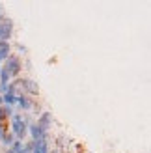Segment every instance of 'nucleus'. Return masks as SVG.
Here are the masks:
<instances>
[{
  "label": "nucleus",
  "instance_id": "15",
  "mask_svg": "<svg viewBox=\"0 0 151 153\" xmlns=\"http://www.w3.org/2000/svg\"><path fill=\"white\" fill-rule=\"evenodd\" d=\"M6 19V15H4V10H2V4H0V22H2Z\"/></svg>",
  "mask_w": 151,
  "mask_h": 153
},
{
  "label": "nucleus",
  "instance_id": "18",
  "mask_svg": "<svg viewBox=\"0 0 151 153\" xmlns=\"http://www.w3.org/2000/svg\"><path fill=\"white\" fill-rule=\"evenodd\" d=\"M52 153H60V151H58V149H54V151H52Z\"/></svg>",
  "mask_w": 151,
  "mask_h": 153
},
{
  "label": "nucleus",
  "instance_id": "1",
  "mask_svg": "<svg viewBox=\"0 0 151 153\" xmlns=\"http://www.w3.org/2000/svg\"><path fill=\"white\" fill-rule=\"evenodd\" d=\"M28 133V125L24 123L21 114H13L11 116V134L15 136V140H22Z\"/></svg>",
  "mask_w": 151,
  "mask_h": 153
},
{
  "label": "nucleus",
  "instance_id": "6",
  "mask_svg": "<svg viewBox=\"0 0 151 153\" xmlns=\"http://www.w3.org/2000/svg\"><path fill=\"white\" fill-rule=\"evenodd\" d=\"M37 125L43 127L45 131H49V127L52 125V114L50 112H43L39 118H37Z\"/></svg>",
  "mask_w": 151,
  "mask_h": 153
},
{
  "label": "nucleus",
  "instance_id": "19",
  "mask_svg": "<svg viewBox=\"0 0 151 153\" xmlns=\"http://www.w3.org/2000/svg\"><path fill=\"white\" fill-rule=\"evenodd\" d=\"M19 153H26V151H24V149H22V151H19Z\"/></svg>",
  "mask_w": 151,
  "mask_h": 153
},
{
  "label": "nucleus",
  "instance_id": "3",
  "mask_svg": "<svg viewBox=\"0 0 151 153\" xmlns=\"http://www.w3.org/2000/svg\"><path fill=\"white\" fill-rule=\"evenodd\" d=\"M13 34V21L11 19H4L0 22V39L2 41H7Z\"/></svg>",
  "mask_w": 151,
  "mask_h": 153
},
{
  "label": "nucleus",
  "instance_id": "5",
  "mask_svg": "<svg viewBox=\"0 0 151 153\" xmlns=\"http://www.w3.org/2000/svg\"><path fill=\"white\" fill-rule=\"evenodd\" d=\"M17 84L21 86V90L28 91L30 95H37V94H39V86H37V82L30 80V79H22V80H17Z\"/></svg>",
  "mask_w": 151,
  "mask_h": 153
},
{
  "label": "nucleus",
  "instance_id": "10",
  "mask_svg": "<svg viewBox=\"0 0 151 153\" xmlns=\"http://www.w3.org/2000/svg\"><path fill=\"white\" fill-rule=\"evenodd\" d=\"M10 43L7 41H0V54H6V56H10Z\"/></svg>",
  "mask_w": 151,
  "mask_h": 153
},
{
  "label": "nucleus",
  "instance_id": "2",
  "mask_svg": "<svg viewBox=\"0 0 151 153\" xmlns=\"http://www.w3.org/2000/svg\"><path fill=\"white\" fill-rule=\"evenodd\" d=\"M4 69L10 73V76H17L22 69V64H21V60L17 56H7L6 58V65H4Z\"/></svg>",
  "mask_w": 151,
  "mask_h": 153
},
{
  "label": "nucleus",
  "instance_id": "16",
  "mask_svg": "<svg viewBox=\"0 0 151 153\" xmlns=\"http://www.w3.org/2000/svg\"><path fill=\"white\" fill-rule=\"evenodd\" d=\"M2 103H4V101H2V95H0V106H2Z\"/></svg>",
  "mask_w": 151,
  "mask_h": 153
},
{
  "label": "nucleus",
  "instance_id": "20",
  "mask_svg": "<svg viewBox=\"0 0 151 153\" xmlns=\"http://www.w3.org/2000/svg\"><path fill=\"white\" fill-rule=\"evenodd\" d=\"M0 69H2V67H0Z\"/></svg>",
  "mask_w": 151,
  "mask_h": 153
},
{
  "label": "nucleus",
  "instance_id": "12",
  "mask_svg": "<svg viewBox=\"0 0 151 153\" xmlns=\"http://www.w3.org/2000/svg\"><path fill=\"white\" fill-rule=\"evenodd\" d=\"M6 133H7V129H6V125L4 123H0V140L6 136Z\"/></svg>",
  "mask_w": 151,
  "mask_h": 153
},
{
  "label": "nucleus",
  "instance_id": "4",
  "mask_svg": "<svg viewBox=\"0 0 151 153\" xmlns=\"http://www.w3.org/2000/svg\"><path fill=\"white\" fill-rule=\"evenodd\" d=\"M28 133H30V136H32L34 142L47 138V131H45L43 127H39L37 123H30V125H28Z\"/></svg>",
  "mask_w": 151,
  "mask_h": 153
},
{
  "label": "nucleus",
  "instance_id": "17",
  "mask_svg": "<svg viewBox=\"0 0 151 153\" xmlns=\"http://www.w3.org/2000/svg\"><path fill=\"white\" fill-rule=\"evenodd\" d=\"M6 153H13V151H11V149H6Z\"/></svg>",
  "mask_w": 151,
  "mask_h": 153
},
{
  "label": "nucleus",
  "instance_id": "9",
  "mask_svg": "<svg viewBox=\"0 0 151 153\" xmlns=\"http://www.w3.org/2000/svg\"><path fill=\"white\" fill-rule=\"evenodd\" d=\"M2 142H4V146H6L7 149H10V148H11V144L15 142V136H13L11 133H6V136L2 138Z\"/></svg>",
  "mask_w": 151,
  "mask_h": 153
},
{
  "label": "nucleus",
  "instance_id": "8",
  "mask_svg": "<svg viewBox=\"0 0 151 153\" xmlns=\"http://www.w3.org/2000/svg\"><path fill=\"white\" fill-rule=\"evenodd\" d=\"M2 101L6 103V106H11V105L17 103V97H15L13 94H4V95H2Z\"/></svg>",
  "mask_w": 151,
  "mask_h": 153
},
{
  "label": "nucleus",
  "instance_id": "14",
  "mask_svg": "<svg viewBox=\"0 0 151 153\" xmlns=\"http://www.w3.org/2000/svg\"><path fill=\"white\" fill-rule=\"evenodd\" d=\"M17 51H19V52H24V54L28 52V49L24 47V45H21V43H17Z\"/></svg>",
  "mask_w": 151,
  "mask_h": 153
},
{
  "label": "nucleus",
  "instance_id": "13",
  "mask_svg": "<svg viewBox=\"0 0 151 153\" xmlns=\"http://www.w3.org/2000/svg\"><path fill=\"white\" fill-rule=\"evenodd\" d=\"M4 120H7V116L4 112V106H0V123H4Z\"/></svg>",
  "mask_w": 151,
  "mask_h": 153
},
{
  "label": "nucleus",
  "instance_id": "11",
  "mask_svg": "<svg viewBox=\"0 0 151 153\" xmlns=\"http://www.w3.org/2000/svg\"><path fill=\"white\" fill-rule=\"evenodd\" d=\"M10 79H11L10 73H7L4 67H2V69H0V84H7V80H10Z\"/></svg>",
  "mask_w": 151,
  "mask_h": 153
},
{
  "label": "nucleus",
  "instance_id": "7",
  "mask_svg": "<svg viewBox=\"0 0 151 153\" xmlns=\"http://www.w3.org/2000/svg\"><path fill=\"white\" fill-rule=\"evenodd\" d=\"M17 105L21 106L22 110H30V108L34 106V103L30 101V99H28L26 95H19V97H17Z\"/></svg>",
  "mask_w": 151,
  "mask_h": 153
},
{
  "label": "nucleus",
  "instance_id": "21",
  "mask_svg": "<svg viewBox=\"0 0 151 153\" xmlns=\"http://www.w3.org/2000/svg\"><path fill=\"white\" fill-rule=\"evenodd\" d=\"M0 41H2V39H0Z\"/></svg>",
  "mask_w": 151,
  "mask_h": 153
}]
</instances>
